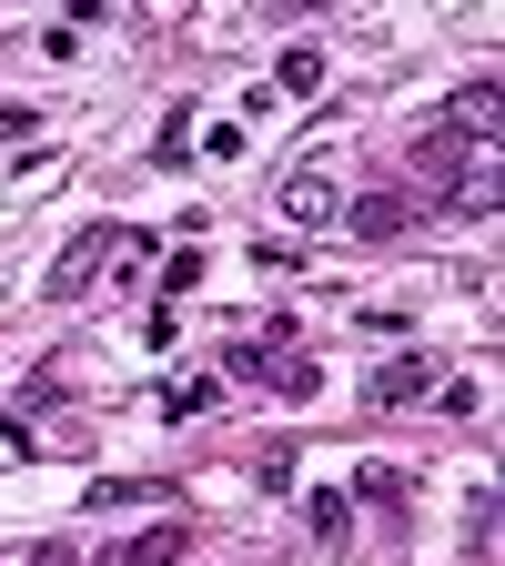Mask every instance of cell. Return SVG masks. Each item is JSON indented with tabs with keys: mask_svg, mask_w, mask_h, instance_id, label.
<instances>
[{
	"mask_svg": "<svg viewBox=\"0 0 505 566\" xmlns=\"http://www.w3.org/2000/svg\"><path fill=\"white\" fill-rule=\"evenodd\" d=\"M273 202H283V223H304V233H314V223H334V212H344V182H334L324 163H304V172H283Z\"/></svg>",
	"mask_w": 505,
	"mask_h": 566,
	"instance_id": "4",
	"label": "cell"
},
{
	"mask_svg": "<svg viewBox=\"0 0 505 566\" xmlns=\"http://www.w3.org/2000/svg\"><path fill=\"white\" fill-rule=\"evenodd\" d=\"M31 132H41V112H31V102H0V142H31Z\"/></svg>",
	"mask_w": 505,
	"mask_h": 566,
	"instance_id": "10",
	"label": "cell"
},
{
	"mask_svg": "<svg viewBox=\"0 0 505 566\" xmlns=\"http://www.w3.org/2000/svg\"><path fill=\"white\" fill-rule=\"evenodd\" d=\"M424 212H435V202H414V192H365V202H344L334 223H344L354 243H404V233L424 223Z\"/></svg>",
	"mask_w": 505,
	"mask_h": 566,
	"instance_id": "2",
	"label": "cell"
},
{
	"mask_svg": "<svg viewBox=\"0 0 505 566\" xmlns=\"http://www.w3.org/2000/svg\"><path fill=\"white\" fill-rule=\"evenodd\" d=\"M112 243H122L112 223H92V233H71V243H61V263H51V283H41V294H51V304H82V294H92V273L112 263Z\"/></svg>",
	"mask_w": 505,
	"mask_h": 566,
	"instance_id": "3",
	"label": "cell"
},
{
	"mask_svg": "<svg viewBox=\"0 0 505 566\" xmlns=\"http://www.w3.org/2000/svg\"><path fill=\"white\" fill-rule=\"evenodd\" d=\"M233 375H243V385H273V395H294V405L324 385V375H314V365H294L283 344H233Z\"/></svg>",
	"mask_w": 505,
	"mask_h": 566,
	"instance_id": "5",
	"label": "cell"
},
{
	"mask_svg": "<svg viewBox=\"0 0 505 566\" xmlns=\"http://www.w3.org/2000/svg\"><path fill=\"white\" fill-rule=\"evenodd\" d=\"M445 132H465V142H495L505 132V92H495V71H475V82L455 92V122Z\"/></svg>",
	"mask_w": 505,
	"mask_h": 566,
	"instance_id": "6",
	"label": "cell"
},
{
	"mask_svg": "<svg viewBox=\"0 0 505 566\" xmlns=\"http://www.w3.org/2000/svg\"><path fill=\"white\" fill-rule=\"evenodd\" d=\"M31 566H82V556H71V546H31Z\"/></svg>",
	"mask_w": 505,
	"mask_h": 566,
	"instance_id": "11",
	"label": "cell"
},
{
	"mask_svg": "<svg viewBox=\"0 0 505 566\" xmlns=\"http://www.w3.org/2000/svg\"><path fill=\"white\" fill-rule=\"evenodd\" d=\"M212 395H223V385H212V375H182V385H162V415H202Z\"/></svg>",
	"mask_w": 505,
	"mask_h": 566,
	"instance_id": "9",
	"label": "cell"
},
{
	"mask_svg": "<svg viewBox=\"0 0 505 566\" xmlns=\"http://www.w3.org/2000/svg\"><path fill=\"white\" fill-rule=\"evenodd\" d=\"M435 385H445L435 354H394V365L365 375V405H375V415H404V405H435Z\"/></svg>",
	"mask_w": 505,
	"mask_h": 566,
	"instance_id": "1",
	"label": "cell"
},
{
	"mask_svg": "<svg viewBox=\"0 0 505 566\" xmlns=\"http://www.w3.org/2000/svg\"><path fill=\"white\" fill-rule=\"evenodd\" d=\"M273 92H324V51H283V71H273Z\"/></svg>",
	"mask_w": 505,
	"mask_h": 566,
	"instance_id": "8",
	"label": "cell"
},
{
	"mask_svg": "<svg viewBox=\"0 0 505 566\" xmlns=\"http://www.w3.org/2000/svg\"><path fill=\"white\" fill-rule=\"evenodd\" d=\"M182 556H192V526H141V536L112 546L102 566H182Z\"/></svg>",
	"mask_w": 505,
	"mask_h": 566,
	"instance_id": "7",
	"label": "cell"
}]
</instances>
